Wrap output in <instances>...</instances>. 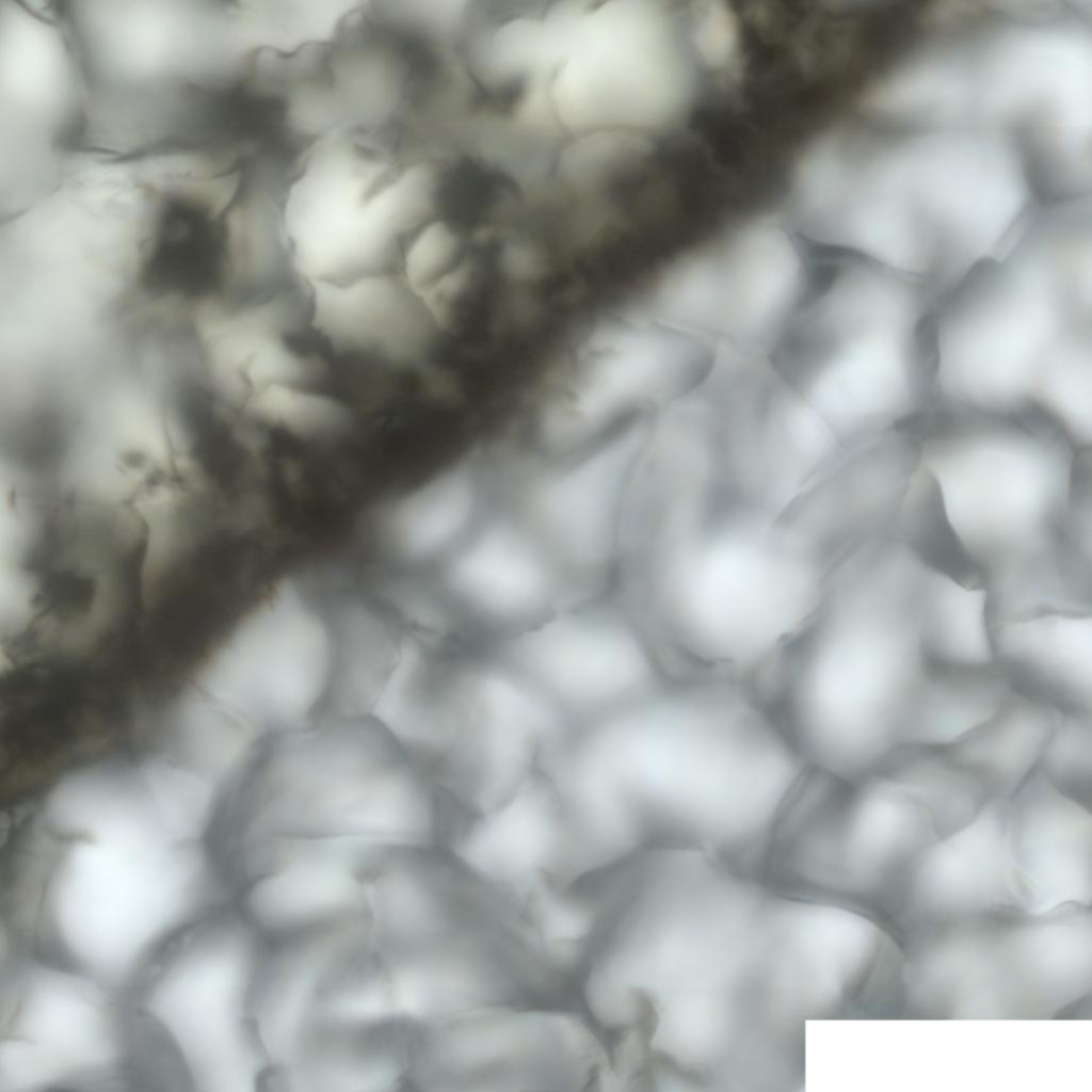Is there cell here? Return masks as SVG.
Listing matches in <instances>:
<instances>
[{"instance_id": "obj_1", "label": "cell", "mask_w": 1092, "mask_h": 1092, "mask_svg": "<svg viewBox=\"0 0 1092 1092\" xmlns=\"http://www.w3.org/2000/svg\"><path fill=\"white\" fill-rule=\"evenodd\" d=\"M589 738L649 841L728 858L771 848L813 777L762 694L741 684L676 677Z\"/></svg>"}, {"instance_id": "obj_3", "label": "cell", "mask_w": 1092, "mask_h": 1092, "mask_svg": "<svg viewBox=\"0 0 1092 1092\" xmlns=\"http://www.w3.org/2000/svg\"><path fill=\"white\" fill-rule=\"evenodd\" d=\"M1090 451L1035 415H941L919 440L934 533L993 580L1056 558L1091 512Z\"/></svg>"}, {"instance_id": "obj_8", "label": "cell", "mask_w": 1092, "mask_h": 1092, "mask_svg": "<svg viewBox=\"0 0 1092 1092\" xmlns=\"http://www.w3.org/2000/svg\"><path fill=\"white\" fill-rule=\"evenodd\" d=\"M495 651L573 727L629 707L676 677L642 626L610 605H568Z\"/></svg>"}, {"instance_id": "obj_4", "label": "cell", "mask_w": 1092, "mask_h": 1092, "mask_svg": "<svg viewBox=\"0 0 1092 1092\" xmlns=\"http://www.w3.org/2000/svg\"><path fill=\"white\" fill-rule=\"evenodd\" d=\"M815 553L770 521L724 515L698 521L657 550L646 596L659 640L681 672L762 684L817 614Z\"/></svg>"}, {"instance_id": "obj_7", "label": "cell", "mask_w": 1092, "mask_h": 1092, "mask_svg": "<svg viewBox=\"0 0 1092 1092\" xmlns=\"http://www.w3.org/2000/svg\"><path fill=\"white\" fill-rule=\"evenodd\" d=\"M0 1089H129L123 996L73 970L5 949Z\"/></svg>"}, {"instance_id": "obj_6", "label": "cell", "mask_w": 1092, "mask_h": 1092, "mask_svg": "<svg viewBox=\"0 0 1092 1092\" xmlns=\"http://www.w3.org/2000/svg\"><path fill=\"white\" fill-rule=\"evenodd\" d=\"M253 933L235 906L219 908L168 940L123 995L138 1089L222 1091L247 1081L257 1059Z\"/></svg>"}, {"instance_id": "obj_11", "label": "cell", "mask_w": 1092, "mask_h": 1092, "mask_svg": "<svg viewBox=\"0 0 1092 1092\" xmlns=\"http://www.w3.org/2000/svg\"><path fill=\"white\" fill-rule=\"evenodd\" d=\"M641 420L529 477L518 513L567 583L591 591L620 556Z\"/></svg>"}, {"instance_id": "obj_10", "label": "cell", "mask_w": 1092, "mask_h": 1092, "mask_svg": "<svg viewBox=\"0 0 1092 1092\" xmlns=\"http://www.w3.org/2000/svg\"><path fill=\"white\" fill-rule=\"evenodd\" d=\"M693 346L681 332L637 308L595 330L573 372L542 417L546 443L558 450L587 446L620 415L652 410L690 374Z\"/></svg>"}, {"instance_id": "obj_12", "label": "cell", "mask_w": 1092, "mask_h": 1092, "mask_svg": "<svg viewBox=\"0 0 1092 1092\" xmlns=\"http://www.w3.org/2000/svg\"><path fill=\"white\" fill-rule=\"evenodd\" d=\"M444 560L447 597L496 630L498 643L569 601L558 566L516 511L484 514Z\"/></svg>"}, {"instance_id": "obj_16", "label": "cell", "mask_w": 1092, "mask_h": 1092, "mask_svg": "<svg viewBox=\"0 0 1092 1092\" xmlns=\"http://www.w3.org/2000/svg\"><path fill=\"white\" fill-rule=\"evenodd\" d=\"M1038 769L1064 793L1091 804V714H1061Z\"/></svg>"}, {"instance_id": "obj_5", "label": "cell", "mask_w": 1092, "mask_h": 1092, "mask_svg": "<svg viewBox=\"0 0 1092 1092\" xmlns=\"http://www.w3.org/2000/svg\"><path fill=\"white\" fill-rule=\"evenodd\" d=\"M826 610L782 660L765 696L813 774L851 782L900 746L928 660L916 611L892 590L850 587Z\"/></svg>"}, {"instance_id": "obj_15", "label": "cell", "mask_w": 1092, "mask_h": 1092, "mask_svg": "<svg viewBox=\"0 0 1092 1092\" xmlns=\"http://www.w3.org/2000/svg\"><path fill=\"white\" fill-rule=\"evenodd\" d=\"M1061 714L1015 693L990 721L946 750L996 798L1009 800L1037 770Z\"/></svg>"}, {"instance_id": "obj_13", "label": "cell", "mask_w": 1092, "mask_h": 1092, "mask_svg": "<svg viewBox=\"0 0 1092 1092\" xmlns=\"http://www.w3.org/2000/svg\"><path fill=\"white\" fill-rule=\"evenodd\" d=\"M1015 694L998 664H928L913 695L901 745L948 749L996 716Z\"/></svg>"}, {"instance_id": "obj_17", "label": "cell", "mask_w": 1092, "mask_h": 1092, "mask_svg": "<svg viewBox=\"0 0 1092 1092\" xmlns=\"http://www.w3.org/2000/svg\"><path fill=\"white\" fill-rule=\"evenodd\" d=\"M629 496H630V494H629ZM630 498H632V497L630 496ZM632 499H635V498H632ZM635 500H637V499H635ZM638 501H640V500H638ZM641 502H644V501H641ZM644 503H647V502H644ZM648 504H652V503H648Z\"/></svg>"}, {"instance_id": "obj_9", "label": "cell", "mask_w": 1092, "mask_h": 1092, "mask_svg": "<svg viewBox=\"0 0 1092 1092\" xmlns=\"http://www.w3.org/2000/svg\"><path fill=\"white\" fill-rule=\"evenodd\" d=\"M452 659L446 757L460 800L477 809L543 771L571 725L497 653Z\"/></svg>"}, {"instance_id": "obj_14", "label": "cell", "mask_w": 1092, "mask_h": 1092, "mask_svg": "<svg viewBox=\"0 0 1092 1092\" xmlns=\"http://www.w3.org/2000/svg\"><path fill=\"white\" fill-rule=\"evenodd\" d=\"M477 467L463 462L405 497L391 511L388 536L395 551L415 564L440 560L484 515Z\"/></svg>"}, {"instance_id": "obj_2", "label": "cell", "mask_w": 1092, "mask_h": 1092, "mask_svg": "<svg viewBox=\"0 0 1092 1092\" xmlns=\"http://www.w3.org/2000/svg\"><path fill=\"white\" fill-rule=\"evenodd\" d=\"M0 886L1 922L15 946L116 992L214 908L175 855L96 816L26 824Z\"/></svg>"}, {"instance_id": "obj_18", "label": "cell", "mask_w": 1092, "mask_h": 1092, "mask_svg": "<svg viewBox=\"0 0 1092 1092\" xmlns=\"http://www.w3.org/2000/svg\"><path fill=\"white\" fill-rule=\"evenodd\" d=\"M835 539L837 540V537H835ZM837 541H838V540H837ZM838 543H839V542H838ZM839 545H840V543H839ZM840 547H842V546L840 545ZM842 549H844V548H842ZM844 550H845V549H844ZM845 552H846L847 555H849V553H848V552H847L846 550H845ZM849 556H850V555H849Z\"/></svg>"}]
</instances>
